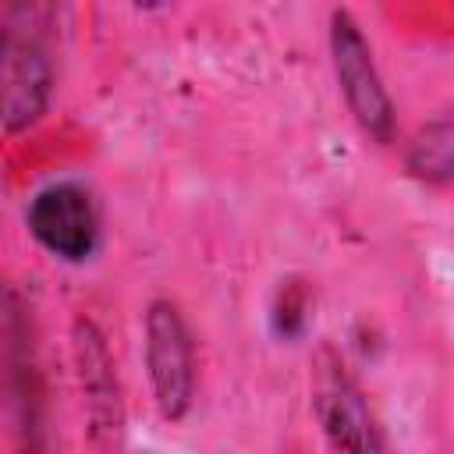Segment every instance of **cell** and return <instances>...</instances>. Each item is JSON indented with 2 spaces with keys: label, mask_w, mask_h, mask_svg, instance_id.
Segmentation results:
<instances>
[{
  "label": "cell",
  "mask_w": 454,
  "mask_h": 454,
  "mask_svg": "<svg viewBox=\"0 0 454 454\" xmlns=\"http://www.w3.org/2000/svg\"><path fill=\"white\" fill-rule=\"evenodd\" d=\"M309 394L330 454H387L369 397L330 344H319L309 362Z\"/></svg>",
  "instance_id": "1"
},
{
  "label": "cell",
  "mask_w": 454,
  "mask_h": 454,
  "mask_svg": "<svg viewBox=\"0 0 454 454\" xmlns=\"http://www.w3.org/2000/svg\"><path fill=\"white\" fill-rule=\"evenodd\" d=\"M142 351L153 401L167 422H181L195 401V337L170 298H153L142 319Z\"/></svg>",
  "instance_id": "2"
},
{
  "label": "cell",
  "mask_w": 454,
  "mask_h": 454,
  "mask_svg": "<svg viewBox=\"0 0 454 454\" xmlns=\"http://www.w3.org/2000/svg\"><path fill=\"white\" fill-rule=\"evenodd\" d=\"M330 64L348 114L372 142L394 138V99L380 78L372 46L348 11H330Z\"/></svg>",
  "instance_id": "3"
},
{
  "label": "cell",
  "mask_w": 454,
  "mask_h": 454,
  "mask_svg": "<svg viewBox=\"0 0 454 454\" xmlns=\"http://www.w3.org/2000/svg\"><path fill=\"white\" fill-rule=\"evenodd\" d=\"M0 85H4V131L32 128L53 96V57L35 28H21L11 11H4L0 43Z\"/></svg>",
  "instance_id": "4"
},
{
  "label": "cell",
  "mask_w": 454,
  "mask_h": 454,
  "mask_svg": "<svg viewBox=\"0 0 454 454\" xmlns=\"http://www.w3.org/2000/svg\"><path fill=\"white\" fill-rule=\"evenodd\" d=\"M25 227L60 262H85L99 248V209L89 188L53 181L28 199Z\"/></svg>",
  "instance_id": "5"
},
{
  "label": "cell",
  "mask_w": 454,
  "mask_h": 454,
  "mask_svg": "<svg viewBox=\"0 0 454 454\" xmlns=\"http://www.w3.org/2000/svg\"><path fill=\"white\" fill-rule=\"evenodd\" d=\"M4 365H7L14 429L25 450L35 454L43 447V376L32 344V316L18 287L4 291Z\"/></svg>",
  "instance_id": "6"
},
{
  "label": "cell",
  "mask_w": 454,
  "mask_h": 454,
  "mask_svg": "<svg viewBox=\"0 0 454 454\" xmlns=\"http://www.w3.org/2000/svg\"><path fill=\"white\" fill-rule=\"evenodd\" d=\"M71 358H74L82 408L92 436L99 443H117L124 429V397H121L117 362L106 344V333L89 316H74L71 323Z\"/></svg>",
  "instance_id": "7"
},
{
  "label": "cell",
  "mask_w": 454,
  "mask_h": 454,
  "mask_svg": "<svg viewBox=\"0 0 454 454\" xmlns=\"http://www.w3.org/2000/svg\"><path fill=\"white\" fill-rule=\"evenodd\" d=\"M404 170L422 184L454 181V103L436 110L404 149Z\"/></svg>",
  "instance_id": "8"
},
{
  "label": "cell",
  "mask_w": 454,
  "mask_h": 454,
  "mask_svg": "<svg viewBox=\"0 0 454 454\" xmlns=\"http://www.w3.org/2000/svg\"><path fill=\"white\" fill-rule=\"evenodd\" d=\"M273 319L280 326V333H298L301 323H305V291L301 287H284L280 291V301L273 309Z\"/></svg>",
  "instance_id": "9"
}]
</instances>
